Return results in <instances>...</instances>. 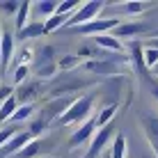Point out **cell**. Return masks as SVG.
<instances>
[{
    "mask_svg": "<svg viewBox=\"0 0 158 158\" xmlns=\"http://www.w3.org/2000/svg\"><path fill=\"white\" fill-rule=\"evenodd\" d=\"M92 110H94V94L80 96V99H76L73 106L57 119V124L60 126H64V124H83L85 119L89 117Z\"/></svg>",
    "mask_w": 158,
    "mask_h": 158,
    "instance_id": "cell-1",
    "label": "cell"
},
{
    "mask_svg": "<svg viewBox=\"0 0 158 158\" xmlns=\"http://www.w3.org/2000/svg\"><path fill=\"white\" fill-rule=\"evenodd\" d=\"M87 85L85 78H80L76 71H69V73H62L57 78V83L53 85V92H51V99H57V96H69L71 92L76 89H83Z\"/></svg>",
    "mask_w": 158,
    "mask_h": 158,
    "instance_id": "cell-2",
    "label": "cell"
},
{
    "mask_svg": "<svg viewBox=\"0 0 158 158\" xmlns=\"http://www.w3.org/2000/svg\"><path fill=\"white\" fill-rule=\"evenodd\" d=\"M103 7H106V2H85V5H80V7L69 16L67 28L73 30V28H78V25H85V23H89V21H94L96 16L101 14Z\"/></svg>",
    "mask_w": 158,
    "mask_h": 158,
    "instance_id": "cell-3",
    "label": "cell"
},
{
    "mask_svg": "<svg viewBox=\"0 0 158 158\" xmlns=\"http://www.w3.org/2000/svg\"><path fill=\"white\" fill-rule=\"evenodd\" d=\"M76 103V99L73 96H57V99H51V103H48L46 108H41V115H39V119L44 124H51V122H57L60 117L64 115V112L69 110Z\"/></svg>",
    "mask_w": 158,
    "mask_h": 158,
    "instance_id": "cell-4",
    "label": "cell"
},
{
    "mask_svg": "<svg viewBox=\"0 0 158 158\" xmlns=\"http://www.w3.org/2000/svg\"><path fill=\"white\" fill-rule=\"evenodd\" d=\"M140 124H142L147 144L151 147V154L158 158V115L151 112V110H147V112L140 115Z\"/></svg>",
    "mask_w": 158,
    "mask_h": 158,
    "instance_id": "cell-5",
    "label": "cell"
},
{
    "mask_svg": "<svg viewBox=\"0 0 158 158\" xmlns=\"http://www.w3.org/2000/svg\"><path fill=\"white\" fill-rule=\"evenodd\" d=\"M119 23H122L119 19H94V21H89V23H85V25L73 28V32H78V35H94V37L110 35Z\"/></svg>",
    "mask_w": 158,
    "mask_h": 158,
    "instance_id": "cell-6",
    "label": "cell"
},
{
    "mask_svg": "<svg viewBox=\"0 0 158 158\" xmlns=\"http://www.w3.org/2000/svg\"><path fill=\"white\" fill-rule=\"evenodd\" d=\"M112 135H115V126H112V124H108V126H103V128H96L94 138H92L89 147H87L85 158H99L103 154V149H106V144L110 142Z\"/></svg>",
    "mask_w": 158,
    "mask_h": 158,
    "instance_id": "cell-7",
    "label": "cell"
},
{
    "mask_svg": "<svg viewBox=\"0 0 158 158\" xmlns=\"http://www.w3.org/2000/svg\"><path fill=\"white\" fill-rule=\"evenodd\" d=\"M96 133V119L89 117L87 122H83L80 126H76V131L71 133V138H69V144L71 147H80V144H89L92 138H94Z\"/></svg>",
    "mask_w": 158,
    "mask_h": 158,
    "instance_id": "cell-8",
    "label": "cell"
},
{
    "mask_svg": "<svg viewBox=\"0 0 158 158\" xmlns=\"http://www.w3.org/2000/svg\"><path fill=\"white\" fill-rule=\"evenodd\" d=\"M14 35L12 32H2V37H0V69L2 71H7L9 67H12V60H14Z\"/></svg>",
    "mask_w": 158,
    "mask_h": 158,
    "instance_id": "cell-9",
    "label": "cell"
},
{
    "mask_svg": "<svg viewBox=\"0 0 158 158\" xmlns=\"http://www.w3.org/2000/svg\"><path fill=\"white\" fill-rule=\"evenodd\" d=\"M144 32H147V28L142 23H119L110 35L122 41V39H135L138 35H144Z\"/></svg>",
    "mask_w": 158,
    "mask_h": 158,
    "instance_id": "cell-10",
    "label": "cell"
},
{
    "mask_svg": "<svg viewBox=\"0 0 158 158\" xmlns=\"http://www.w3.org/2000/svg\"><path fill=\"white\" fill-rule=\"evenodd\" d=\"M94 44L101 48V51H110V53H126V48H124V44L115 39L112 35H99V37H94Z\"/></svg>",
    "mask_w": 158,
    "mask_h": 158,
    "instance_id": "cell-11",
    "label": "cell"
},
{
    "mask_svg": "<svg viewBox=\"0 0 158 158\" xmlns=\"http://www.w3.org/2000/svg\"><path fill=\"white\" fill-rule=\"evenodd\" d=\"M37 87H39V83H23V85H19V92H14L16 101H21L23 106L25 103H32V99L39 94Z\"/></svg>",
    "mask_w": 158,
    "mask_h": 158,
    "instance_id": "cell-12",
    "label": "cell"
},
{
    "mask_svg": "<svg viewBox=\"0 0 158 158\" xmlns=\"http://www.w3.org/2000/svg\"><path fill=\"white\" fill-rule=\"evenodd\" d=\"M55 2H51V0H46V2H30V12L37 14V19H51L53 14H55Z\"/></svg>",
    "mask_w": 158,
    "mask_h": 158,
    "instance_id": "cell-13",
    "label": "cell"
},
{
    "mask_svg": "<svg viewBox=\"0 0 158 158\" xmlns=\"http://www.w3.org/2000/svg\"><path fill=\"white\" fill-rule=\"evenodd\" d=\"M44 35V21H30L21 32H16L19 39H35V37H41Z\"/></svg>",
    "mask_w": 158,
    "mask_h": 158,
    "instance_id": "cell-14",
    "label": "cell"
},
{
    "mask_svg": "<svg viewBox=\"0 0 158 158\" xmlns=\"http://www.w3.org/2000/svg\"><path fill=\"white\" fill-rule=\"evenodd\" d=\"M53 60H55V48L53 46H41L39 51H37V55H35V69L46 67V64H55Z\"/></svg>",
    "mask_w": 158,
    "mask_h": 158,
    "instance_id": "cell-15",
    "label": "cell"
},
{
    "mask_svg": "<svg viewBox=\"0 0 158 158\" xmlns=\"http://www.w3.org/2000/svg\"><path fill=\"white\" fill-rule=\"evenodd\" d=\"M108 154H110V158H126V135L124 133H115Z\"/></svg>",
    "mask_w": 158,
    "mask_h": 158,
    "instance_id": "cell-16",
    "label": "cell"
},
{
    "mask_svg": "<svg viewBox=\"0 0 158 158\" xmlns=\"http://www.w3.org/2000/svg\"><path fill=\"white\" fill-rule=\"evenodd\" d=\"M115 115H117V103H108V106H103L101 112L94 117V119H96V126H99V128L108 126V124L112 122V117H115Z\"/></svg>",
    "mask_w": 158,
    "mask_h": 158,
    "instance_id": "cell-17",
    "label": "cell"
},
{
    "mask_svg": "<svg viewBox=\"0 0 158 158\" xmlns=\"http://www.w3.org/2000/svg\"><path fill=\"white\" fill-rule=\"evenodd\" d=\"M128 51H131L128 53V60L140 69V71H144L147 67H144V55H142V44H140V41H131Z\"/></svg>",
    "mask_w": 158,
    "mask_h": 158,
    "instance_id": "cell-18",
    "label": "cell"
},
{
    "mask_svg": "<svg viewBox=\"0 0 158 158\" xmlns=\"http://www.w3.org/2000/svg\"><path fill=\"white\" fill-rule=\"evenodd\" d=\"M69 21V16H60V14H53L51 19L44 21V35H53V32H57L60 28H64Z\"/></svg>",
    "mask_w": 158,
    "mask_h": 158,
    "instance_id": "cell-19",
    "label": "cell"
},
{
    "mask_svg": "<svg viewBox=\"0 0 158 158\" xmlns=\"http://www.w3.org/2000/svg\"><path fill=\"white\" fill-rule=\"evenodd\" d=\"M30 23V2H19V12H16V32H21Z\"/></svg>",
    "mask_w": 158,
    "mask_h": 158,
    "instance_id": "cell-20",
    "label": "cell"
},
{
    "mask_svg": "<svg viewBox=\"0 0 158 158\" xmlns=\"http://www.w3.org/2000/svg\"><path fill=\"white\" fill-rule=\"evenodd\" d=\"M80 64H83V60L73 53V55H64L62 60H60V62H57V69H60L62 73H69V71H73L76 67H80Z\"/></svg>",
    "mask_w": 158,
    "mask_h": 158,
    "instance_id": "cell-21",
    "label": "cell"
},
{
    "mask_svg": "<svg viewBox=\"0 0 158 158\" xmlns=\"http://www.w3.org/2000/svg\"><path fill=\"white\" fill-rule=\"evenodd\" d=\"M16 108H19V101H16V96H9L7 101L0 106V124L7 122V119H12V115L16 112Z\"/></svg>",
    "mask_w": 158,
    "mask_h": 158,
    "instance_id": "cell-22",
    "label": "cell"
},
{
    "mask_svg": "<svg viewBox=\"0 0 158 158\" xmlns=\"http://www.w3.org/2000/svg\"><path fill=\"white\" fill-rule=\"evenodd\" d=\"M39 151H41V142H39V140H30V142L25 144L19 154H14L12 158H35Z\"/></svg>",
    "mask_w": 158,
    "mask_h": 158,
    "instance_id": "cell-23",
    "label": "cell"
},
{
    "mask_svg": "<svg viewBox=\"0 0 158 158\" xmlns=\"http://www.w3.org/2000/svg\"><path fill=\"white\" fill-rule=\"evenodd\" d=\"M32 112H35V103H25V106H19L16 108V112L12 115V122L19 124V122H25V119L32 117Z\"/></svg>",
    "mask_w": 158,
    "mask_h": 158,
    "instance_id": "cell-24",
    "label": "cell"
},
{
    "mask_svg": "<svg viewBox=\"0 0 158 158\" xmlns=\"http://www.w3.org/2000/svg\"><path fill=\"white\" fill-rule=\"evenodd\" d=\"M32 57H35V51L32 48H28V46H23L19 53H16V60H14V64L12 67H30V62H32Z\"/></svg>",
    "mask_w": 158,
    "mask_h": 158,
    "instance_id": "cell-25",
    "label": "cell"
},
{
    "mask_svg": "<svg viewBox=\"0 0 158 158\" xmlns=\"http://www.w3.org/2000/svg\"><path fill=\"white\" fill-rule=\"evenodd\" d=\"M30 71H32V69H30V67H25V64H23V67H14V85H16V87L23 85L25 80H28Z\"/></svg>",
    "mask_w": 158,
    "mask_h": 158,
    "instance_id": "cell-26",
    "label": "cell"
},
{
    "mask_svg": "<svg viewBox=\"0 0 158 158\" xmlns=\"http://www.w3.org/2000/svg\"><path fill=\"white\" fill-rule=\"evenodd\" d=\"M142 55H144V67L147 69H154L158 64V51H154V48H144L142 46Z\"/></svg>",
    "mask_w": 158,
    "mask_h": 158,
    "instance_id": "cell-27",
    "label": "cell"
},
{
    "mask_svg": "<svg viewBox=\"0 0 158 158\" xmlns=\"http://www.w3.org/2000/svg\"><path fill=\"white\" fill-rule=\"evenodd\" d=\"M122 9H124V12H128V14H138V12L149 9V2H124Z\"/></svg>",
    "mask_w": 158,
    "mask_h": 158,
    "instance_id": "cell-28",
    "label": "cell"
},
{
    "mask_svg": "<svg viewBox=\"0 0 158 158\" xmlns=\"http://www.w3.org/2000/svg\"><path fill=\"white\" fill-rule=\"evenodd\" d=\"M16 133H19V126H9V128H2V131H0V149H2V147L7 144Z\"/></svg>",
    "mask_w": 158,
    "mask_h": 158,
    "instance_id": "cell-29",
    "label": "cell"
},
{
    "mask_svg": "<svg viewBox=\"0 0 158 158\" xmlns=\"http://www.w3.org/2000/svg\"><path fill=\"white\" fill-rule=\"evenodd\" d=\"M9 96H14V87L12 85H2V87H0V106H2Z\"/></svg>",
    "mask_w": 158,
    "mask_h": 158,
    "instance_id": "cell-30",
    "label": "cell"
},
{
    "mask_svg": "<svg viewBox=\"0 0 158 158\" xmlns=\"http://www.w3.org/2000/svg\"><path fill=\"white\" fill-rule=\"evenodd\" d=\"M0 9L5 14H16L19 12V2H0Z\"/></svg>",
    "mask_w": 158,
    "mask_h": 158,
    "instance_id": "cell-31",
    "label": "cell"
},
{
    "mask_svg": "<svg viewBox=\"0 0 158 158\" xmlns=\"http://www.w3.org/2000/svg\"><path fill=\"white\" fill-rule=\"evenodd\" d=\"M154 96L158 99V83H154Z\"/></svg>",
    "mask_w": 158,
    "mask_h": 158,
    "instance_id": "cell-32",
    "label": "cell"
},
{
    "mask_svg": "<svg viewBox=\"0 0 158 158\" xmlns=\"http://www.w3.org/2000/svg\"><path fill=\"white\" fill-rule=\"evenodd\" d=\"M142 158H156V156H154V154H151V151H149V154H144Z\"/></svg>",
    "mask_w": 158,
    "mask_h": 158,
    "instance_id": "cell-33",
    "label": "cell"
},
{
    "mask_svg": "<svg viewBox=\"0 0 158 158\" xmlns=\"http://www.w3.org/2000/svg\"><path fill=\"white\" fill-rule=\"evenodd\" d=\"M0 158H7V156H5V154H2V149H0Z\"/></svg>",
    "mask_w": 158,
    "mask_h": 158,
    "instance_id": "cell-34",
    "label": "cell"
},
{
    "mask_svg": "<svg viewBox=\"0 0 158 158\" xmlns=\"http://www.w3.org/2000/svg\"><path fill=\"white\" fill-rule=\"evenodd\" d=\"M151 37H158V30H154V35H151Z\"/></svg>",
    "mask_w": 158,
    "mask_h": 158,
    "instance_id": "cell-35",
    "label": "cell"
},
{
    "mask_svg": "<svg viewBox=\"0 0 158 158\" xmlns=\"http://www.w3.org/2000/svg\"><path fill=\"white\" fill-rule=\"evenodd\" d=\"M154 71H156V73H158V64H156V67H154Z\"/></svg>",
    "mask_w": 158,
    "mask_h": 158,
    "instance_id": "cell-36",
    "label": "cell"
},
{
    "mask_svg": "<svg viewBox=\"0 0 158 158\" xmlns=\"http://www.w3.org/2000/svg\"><path fill=\"white\" fill-rule=\"evenodd\" d=\"M103 158H110V154H106V156H103Z\"/></svg>",
    "mask_w": 158,
    "mask_h": 158,
    "instance_id": "cell-37",
    "label": "cell"
},
{
    "mask_svg": "<svg viewBox=\"0 0 158 158\" xmlns=\"http://www.w3.org/2000/svg\"><path fill=\"white\" fill-rule=\"evenodd\" d=\"M0 37H2V30H0Z\"/></svg>",
    "mask_w": 158,
    "mask_h": 158,
    "instance_id": "cell-38",
    "label": "cell"
}]
</instances>
